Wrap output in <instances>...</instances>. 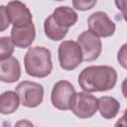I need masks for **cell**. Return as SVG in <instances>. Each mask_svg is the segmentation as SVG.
Wrapping results in <instances>:
<instances>
[{"instance_id": "obj_1", "label": "cell", "mask_w": 127, "mask_h": 127, "mask_svg": "<svg viewBox=\"0 0 127 127\" xmlns=\"http://www.w3.org/2000/svg\"><path fill=\"white\" fill-rule=\"evenodd\" d=\"M117 82V72L109 65H90L83 68L78 75V84L85 92L107 91Z\"/></svg>"}, {"instance_id": "obj_2", "label": "cell", "mask_w": 127, "mask_h": 127, "mask_svg": "<svg viewBox=\"0 0 127 127\" xmlns=\"http://www.w3.org/2000/svg\"><path fill=\"white\" fill-rule=\"evenodd\" d=\"M26 72L33 77H46L53 70L51 51L45 47H32L24 58Z\"/></svg>"}, {"instance_id": "obj_3", "label": "cell", "mask_w": 127, "mask_h": 127, "mask_svg": "<svg viewBox=\"0 0 127 127\" xmlns=\"http://www.w3.org/2000/svg\"><path fill=\"white\" fill-rule=\"evenodd\" d=\"M19 96L20 103L28 108L38 107L44 98V87L37 82L24 80L20 82L15 89Z\"/></svg>"}, {"instance_id": "obj_4", "label": "cell", "mask_w": 127, "mask_h": 127, "mask_svg": "<svg viewBox=\"0 0 127 127\" xmlns=\"http://www.w3.org/2000/svg\"><path fill=\"white\" fill-rule=\"evenodd\" d=\"M59 63L63 69L73 70L82 62V55L79 46L74 41H64L60 44Z\"/></svg>"}, {"instance_id": "obj_5", "label": "cell", "mask_w": 127, "mask_h": 127, "mask_svg": "<svg viewBox=\"0 0 127 127\" xmlns=\"http://www.w3.org/2000/svg\"><path fill=\"white\" fill-rule=\"evenodd\" d=\"M69 110L78 118H90L97 111V98L87 92H75Z\"/></svg>"}, {"instance_id": "obj_6", "label": "cell", "mask_w": 127, "mask_h": 127, "mask_svg": "<svg viewBox=\"0 0 127 127\" xmlns=\"http://www.w3.org/2000/svg\"><path fill=\"white\" fill-rule=\"evenodd\" d=\"M75 94L74 86L67 80H60L53 86L51 101L54 107L60 110H69L70 103Z\"/></svg>"}, {"instance_id": "obj_7", "label": "cell", "mask_w": 127, "mask_h": 127, "mask_svg": "<svg viewBox=\"0 0 127 127\" xmlns=\"http://www.w3.org/2000/svg\"><path fill=\"white\" fill-rule=\"evenodd\" d=\"M76 43L80 48L82 61L84 62H93L101 54L102 43L100 39L89 31H83L77 37Z\"/></svg>"}, {"instance_id": "obj_8", "label": "cell", "mask_w": 127, "mask_h": 127, "mask_svg": "<svg viewBox=\"0 0 127 127\" xmlns=\"http://www.w3.org/2000/svg\"><path fill=\"white\" fill-rule=\"evenodd\" d=\"M88 31L96 37L107 38L111 37L115 33V23L108 17L105 12L97 11L91 14L87 19Z\"/></svg>"}, {"instance_id": "obj_9", "label": "cell", "mask_w": 127, "mask_h": 127, "mask_svg": "<svg viewBox=\"0 0 127 127\" xmlns=\"http://www.w3.org/2000/svg\"><path fill=\"white\" fill-rule=\"evenodd\" d=\"M6 13L13 27L22 28L33 23V16L29 8L20 1H10L6 5Z\"/></svg>"}, {"instance_id": "obj_10", "label": "cell", "mask_w": 127, "mask_h": 127, "mask_svg": "<svg viewBox=\"0 0 127 127\" xmlns=\"http://www.w3.org/2000/svg\"><path fill=\"white\" fill-rule=\"evenodd\" d=\"M35 37H36V30L33 23L22 28L13 27L10 35V39L14 44V46L20 49L29 48L34 42Z\"/></svg>"}, {"instance_id": "obj_11", "label": "cell", "mask_w": 127, "mask_h": 127, "mask_svg": "<svg viewBox=\"0 0 127 127\" xmlns=\"http://www.w3.org/2000/svg\"><path fill=\"white\" fill-rule=\"evenodd\" d=\"M21 76V66L15 57L0 61V80L6 83L16 82Z\"/></svg>"}, {"instance_id": "obj_12", "label": "cell", "mask_w": 127, "mask_h": 127, "mask_svg": "<svg viewBox=\"0 0 127 127\" xmlns=\"http://www.w3.org/2000/svg\"><path fill=\"white\" fill-rule=\"evenodd\" d=\"M54 21L62 28L68 29L77 21L76 12L68 6H60L54 10L52 14Z\"/></svg>"}, {"instance_id": "obj_13", "label": "cell", "mask_w": 127, "mask_h": 127, "mask_svg": "<svg viewBox=\"0 0 127 127\" xmlns=\"http://www.w3.org/2000/svg\"><path fill=\"white\" fill-rule=\"evenodd\" d=\"M97 109L104 119H113L119 112L120 103L112 96H101L97 99Z\"/></svg>"}, {"instance_id": "obj_14", "label": "cell", "mask_w": 127, "mask_h": 127, "mask_svg": "<svg viewBox=\"0 0 127 127\" xmlns=\"http://www.w3.org/2000/svg\"><path fill=\"white\" fill-rule=\"evenodd\" d=\"M20 105V99L15 91L7 90L0 95V113L4 115L14 113Z\"/></svg>"}, {"instance_id": "obj_15", "label": "cell", "mask_w": 127, "mask_h": 127, "mask_svg": "<svg viewBox=\"0 0 127 127\" xmlns=\"http://www.w3.org/2000/svg\"><path fill=\"white\" fill-rule=\"evenodd\" d=\"M44 31H45L46 36L50 40H52V41H61V40H63L66 36V34L68 32V29H64V28L60 27L54 21L53 16L50 15L45 20Z\"/></svg>"}, {"instance_id": "obj_16", "label": "cell", "mask_w": 127, "mask_h": 127, "mask_svg": "<svg viewBox=\"0 0 127 127\" xmlns=\"http://www.w3.org/2000/svg\"><path fill=\"white\" fill-rule=\"evenodd\" d=\"M14 53V44L8 37H0V61L11 58Z\"/></svg>"}, {"instance_id": "obj_17", "label": "cell", "mask_w": 127, "mask_h": 127, "mask_svg": "<svg viewBox=\"0 0 127 127\" xmlns=\"http://www.w3.org/2000/svg\"><path fill=\"white\" fill-rule=\"evenodd\" d=\"M10 21L6 13V6L0 5V32H3L6 29H8Z\"/></svg>"}, {"instance_id": "obj_18", "label": "cell", "mask_w": 127, "mask_h": 127, "mask_svg": "<svg viewBox=\"0 0 127 127\" xmlns=\"http://www.w3.org/2000/svg\"><path fill=\"white\" fill-rule=\"evenodd\" d=\"M72 5L77 10L86 11L90 10L94 5H96V1H72Z\"/></svg>"}, {"instance_id": "obj_19", "label": "cell", "mask_w": 127, "mask_h": 127, "mask_svg": "<svg viewBox=\"0 0 127 127\" xmlns=\"http://www.w3.org/2000/svg\"><path fill=\"white\" fill-rule=\"evenodd\" d=\"M118 61L120 62L121 65L126 68V44H124L121 48V50L118 52V57H117Z\"/></svg>"}, {"instance_id": "obj_20", "label": "cell", "mask_w": 127, "mask_h": 127, "mask_svg": "<svg viewBox=\"0 0 127 127\" xmlns=\"http://www.w3.org/2000/svg\"><path fill=\"white\" fill-rule=\"evenodd\" d=\"M14 127H35V126L31 121L27 119H21L15 123Z\"/></svg>"}, {"instance_id": "obj_21", "label": "cell", "mask_w": 127, "mask_h": 127, "mask_svg": "<svg viewBox=\"0 0 127 127\" xmlns=\"http://www.w3.org/2000/svg\"><path fill=\"white\" fill-rule=\"evenodd\" d=\"M114 127H126V116H125V113L117 120V122L115 123Z\"/></svg>"}]
</instances>
